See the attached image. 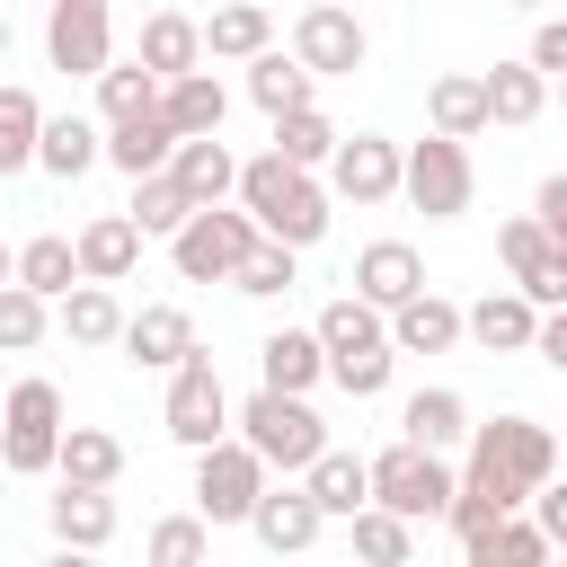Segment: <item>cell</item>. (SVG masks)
<instances>
[{"mask_svg": "<svg viewBox=\"0 0 567 567\" xmlns=\"http://www.w3.org/2000/svg\"><path fill=\"white\" fill-rule=\"evenodd\" d=\"M470 186H478V168H470V142H452V133H425V142H408L399 195H408L425 221H452V213H470Z\"/></svg>", "mask_w": 567, "mask_h": 567, "instance_id": "6", "label": "cell"}, {"mask_svg": "<svg viewBox=\"0 0 567 567\" xmlns=\"http://www.w3.org/2000/svg\"><path fill=\"white\" fill-rule=\"evenodd\" d=\"M452 470H443V452H425V443H390L381 461H372V505H390V514H408V523H425V514H443L452 505Z\"/></svg>", "mask_w": 567, "mask_h": 567, "instance_id": "9", "label": "cell"}, {"mask_svg": "<svg viewBox=\"0 0 567 567\" xmlns=\"http://www.w3.org/2000/svg\"><path fill=\"white\" fill-rule=\"evenodd\" d=\"M0 62H9V18H0Z\"/></svg>", "mask_w": 567, "mask_h": 567, "instance_id": "52", "label": "cell"}, {"mask_svg": "<svg viewBox=\"0 0 567 567\" xmlns=\"http://www.w3.org/2000/svg\"><path fill=\"white\" fill-rule=\"evenodd\" d=\"M540 478H558V443H549V425H540V416L470 425V470H461V487H470V496H487L496 514H514V505H532V487H540Z\"/></svg>", "mask_w": 567, "mask_h": 567, "instance_id": "1", "label": "cell"}, {"mask_svg": "<svg viewBox=\"0 0 567 567\" xmlns=\"http://www.w3.org/2000/svg\"><path fill=\"white\" fill-rule=\"evenodd\" d=\"M319 354H328V381H337L346 399H381V390H390V363H399L390 310H372L363 292L328 301V310H319Z\"/></svg>", "mask_w": 567, "mask_h": 567, "instance_id": "3", "label": "cell"}, {"mask_svg": "<svg viewBox=\"0 0 567 567\" xmlns=\"http://www.w3.org/2000/svg\"><path fill=\"white\" fill-rule=\"evenodd\" d=\"M97 159H106V133H97L89 115H44V133H35V168H53V177L71 186V177H89Z\"/></svg>", "mask_w": 567, "mask_h": 567, "instance_id": "24", "label": "cell"}, {"mask_svg": "<svg viewBox=\"0 0 567 567\" xmlns=\"http://www.w3.org/2000/svg\"><path fill=\"white\" fill-rule=\"evenodd\" d=\"M532 514H540V532H549V549L567 540V478H540L532 487Z\"/></svg>", "mask_w": 567, "mask_h": 567, "instance_id": "49", "label": "cell"}, {"mask_svg": "<svg viewBox=\"0 0 567 567\" xmlns=\"http://www.w3.org/2000/svg\"><path fill=\"white\" fill-rule=\"evenodd\" d=\"M142 549H151V567H195V558L213 549V523H204V514H168Z\"/></svg>", "mask_w": 567, "mask_h": 567, "instance_id": "44", "label": "cell"}, {"mask_svg": "<svg viewBox=\"0 0 567 567\" xmlns=\"http://www.w3.org/2000/svg\"><path fill=\"white\" fill-rule=\"evenodd\" d=\"M523 62L558 80V71H567V18H540V35H532V53H523Z\"/></svg>", "mask_w": 567, "mask_h": 567, "instance_id": "48", "label": "cell"}, {"mask_svg": "<svg viewBox=\"0 0 567 567\" xmlns=\"http://www.w3.org/2000/svg\"><path fill=\"white\" fill-rule=\"evenodd\" d=\"M168 177H177L195 204H221V195L239 186V159L221 151V133H177V151H168Z\"/></svg>", "mask_w": 567, "mask_h": 567, "instance_id": "19", "label": "cell"}, {"mask_svg": "<svg viewBox=\"0 0 567 567\" xmlns=\"http://www.w3.org/2000/svg\"><path fill=\"white\" fill-rule=\"evenodd\" d=\"M53 540H62V549H106V540H115V496L62 478V496H53Z\"/></svg>", "mask_w": 567, "mask_h": 567, "instance_id": "29", "label": "cell"}, {"mask_svg": "<svg viewBox=\"0 0 567 567\" xmlns=\"http://www.w3.org/2000/svg\"><path fill=\"white\" fill-rule=\"evenodd\" d=\"M257 239H266V230L248 221V204H239V213H230V204H195V213L168 230V257H177L186 284H230Z\"/></svg>", "mask_w": 567, "mask_h": 567, "instance_id": "5", "label": "cell"}, {"mask_svg": "<svg viewBox=\"0 0 567 567\" xmlns=\"http://www.w3.org/2000/svg\"><path fill=\"white\" fill-rule=\"evenodd\" d=\"M301 487L319 496L328 523H346L354 505H372V461H354V452H319V461L301 470Z\"/></svg>", "mask_w": 567, "mask_h": 567, "instance_id": "28", "label": "cell"}, {"mask_svg": "<svg viewBox=\"0 0 567 567\" xmlns=\"http://www.w3.org/2000/svg\"><path fill=\"white\" fill-rule=\"evenodd\" d=\"M159 425H168L186 452H204V443L230 434V390H221V372H213L204 346H195L186 363H168V408H159Z\"/></svg>", "mask_w": 567, "mask_h": 567, "instance_id": "8", "label": "cell"}, {"mask_svg": "<svg viewBox=\"0 0 567 567\" xmlns=\"http://www.w3.org/2000/svg\"><path fill=\"white\" fill-rule=\"evenodd\" d=\"M558 97H567V71H558Z\"/></svg>", "mask_w": 567, "mask_h": 567, "instance_id": "54", "label": "cell"}, {"mask_svg": "<svg viewBox=\"0 0 567 567\" xmlns=\"http://www.w3.org/2000/svg\"><path fill=\"white\" fill-rule=\"evenodd\" d=\"M540 248H549V230H540L532 213H514V221L496 230V257H505V275H514V284H523V275L540 266Z\"/></svg>", "mask_w": 567, "mask_h": 567, "instance_id": "45", "label": "cell"}, {"mask_svg": "<svg viewBox=\"0 0 567 567\" xmlns=\"http://www.w3.org/2000/svg\"><path fill=\"white\" fill-rule=\"evenodd\" d=\"M248 97H257L266 124H275V115H292V106L319 97V71H310L301 53H275V44H266V53H248Z\"/></svg>", "mask_w": 567, "mask_h": 567, "instance_id": "18", "label": "cell"}, {"mask_svg": "<svg viewBox=\"0 0 567 567\" xmlns=\"http://www.w3.org/2000/svg\"><path fill=\"white\" fill-rule=\"evenodd\" d=\"M18 284H35L44 301H62V292L80 284V248H71V239H53V230H44V239H27V248H18Z\"/></svg>", "mask_w": 567, "mask_h": 567, "instance_id": "42", "label": "cell"}, {"mask_svg": "<svg viewBox=\"0 0 567 567\" xmlns=\"http://www.w3.org/2000/svg\"><path fill=\"white\" fill-rule=\"evenodd\" d=\"M301 248H284V239H257L248 257H239V275H230V292H248V301H275V292H292L301 284V266H292Z\"/></svg>", "mask_w": 567, "mask_h": 567, "instance_id": "43", "label": "cell"}, {"mask_svg": "<svg viewBox=\"0 0 567 567\" xmlns=\"http://www.w3.org/2000/svg\"><path fill=\"white\" fill-rule=\"evenodd\" d=\"M257 372H266V390H310V381H328L319 328H275V337L257 346Z\"/></svg>", "mask_w": 567, "mask_h": 567, "instance_id": "26", "label": "cell"}, {"mask_svg": "<svg viewBox=\"0 0 567 567\" xmlns=\"http://www.w3.org/2000/svg\"><path fill=\"white\" fill-rule=\"evenodd\" d=\"M346 523H354V558H372V567H408V558H416V523H408V514L354 505Z\"/></svg>", "mask_w": 567, "mask_h": 567, "instance_id": "36", "label": "cell"}, {"mask_svg": "<svg viewBox=\"0 0 567 567\" xmlns=\"http://www.w3.org/2000/svg\"><path fill=\"white\" fill-rule=\"evenodd\" d=\"M53 328L71 337V346H115L124 337V301H115V284H71L62 301H53Z\"/></svg>", "mask_w": 567, "mask_h": 567, "instance_id": "21", "label": "cell"}, {"mask_svg": "<svg viewBox=\"0 0 567 567\" xmlns=\"http://www.w3.org/2000/svg\"><path fill=\"white\" fill-rule=\"evenodd\" d=\"M540 558H549V532L540 523H514V514H496L470 540V567H540Z\"/></svg>", "mask_w": 567, "mask_h": 567, "instance_id": "39", "label": "cell"}, {"mask_svg": "<svg viewBox=\"0 0 567 567\" xmlns=\"http://www.w3.org/2000/svg\"><path fill=\"white\" fill-rule=\"evenodd\" d=\"M425 124L452 133V142L487 133V80H478V71H443V80L425 89Z\"/></svg>", "mask_w": 567, "mask_h": 567, "instance_id": "25", "label": "cell"}, {"mask_svg": "<svg viewBox=\"0 0 567 567\" xmlns=\"http://www.w3.org/2000/svg\"><path fill=\"white\" fill-rule=\"evenodd\" d=\"M35 133H44V106H35V89L0 80V177L35 168Z\"/></svg>", "mask_w": 567, "mask_h": 567, "instance_id": "37", "label": "cell"}, {"mask_svg": "<svg viewBox=\"0 0 567 567\" xmlns=\"http://www.w3.org/2000/svg\"><path fill=\"white\" fill-rule=\"evenodd\" d=\"M478 80H487V124H532L549 106V71H532V62H496Z\"/></svg>", "mask_w": 567, "mask_h": 567, "instance_id": "34", "label": "cell"}, {"mask_svg": "<svg viewBox=\"0 0 567 567\" xmlns=\"http://www.w3.org/2000/svg\"><path fill=\"white\" fill-rule=\"evenodd\" d=\"M9 275H18V248H0V284H9Z\"/></svg>", "mask_w": 567, "mask_h": 567, "instance_id": "51", "label": "cell"}, {"mask_svg": "<svg viewBox=\"0 0 567 567\" xmlns=\"http://www.w3.org/2000/svg\"><path fill=\"white\" fill-rule=\"evenodd\" d=\"M124 213H133V230H142V239H168V230L195 213V195H186L168 168H151V177H133V204H124Z\"/></svg>", "mask_w": 567, "mask_h": 567, "instance_id": "38", "label": "cell"}, {"mask_svg": "<svg viewBox=\"0 0 567 567\" xmlns=\"http://www.w3.org/2000/svg\"><path fill=\"white\" fill-rule=\"evenodd\" d=\"M257 487H266V461H257L239 434H221V443L195 452V514H204V523H248Z\"/></svg>", "mask_w": 567, "mask_h": 567, "instance_id": "10", "label": "cell"}, {"mask_svg": "<svg viewBox=\"0 0 567 567\" xmlns=\"http://www.w3.org/2000/svg\"><path fill=\"white\" fill-rule=\"evenodd\" d=\"M461 337H478L487 354H532V337H540V301L514 284V292H487V301H470L461 310Z\"/></svg>", "mask_w": 567, "mask_h": 567, "instance_id": "15", "label": "cell"}, {"mask_svg": "<svg viewBox=\"0 0 567 567\" xmlns=\"http://www.w3.org/2000/svg\"><path fill=\"white\" fill-rule=\"evenodd\" d=\"M159 115L177 124V133H221V115H230V89L195 62V71H177V80H159Z\"/></svg>", "mask_w": 567, "mask_h": 567, "instance_id": "23", "label": "cell"}, {"mask_svg": "<svg viewBox=\"0 0 567 567\" xmlns=\"http://www.w3.org/2000/svg\"><path fill=\"white\" fill-rule=\"evenodd\" d=\"M71 248H80V275H89V284H124V275L142 266V230H133V213H97Z\"/></svg>", "mask_w": 567, "mask_h": 567, "instance_id": "20", "label": "cell"}, {"mask_svg": "<svg viewBox=\"0 0 567 567\" xmlns=\"http://www.w3.org/2000/svg\"><path fill=\"white\" fill-rule=\"evenodd\" d=\"M399 168H408V151L390 142V133H337V151H328V195H346V204H390L399 195Z\"/></svg>", "mask_w": 567, "mask_h": 567, "instance_id": "13", "label": "cell"}, {"mask_svg": "<svg viewBox=\"0 0 567 567\" xmlns=\"http://www.w3.org/2000/svg\"><path fill=\"white\" fill-rule=\"evenodd\" d=\"M532 354L567 372V301H558V310H540V337H532Z\"/></svg>", "mask_w": 567, "mask_h": 567, "instance_id": "50", "label": "cell"}, {"mask_svg": "<svg viewBox=\"0 0 567 567\" xmlns=\"http://www.w3.org/2000/svg\"><path fill=\"white\" fill-rule=\"evenodd\" d=\"M239 204H248V221L266 230V239H284V248H310V239H328V186L310 177V168H292L284 151H257V159H239V186H230Z\"/></svg>", "mask_w": 567, "mask_h": 567, "instance_id": "2", "label": "cell"}, {"mask_svg": "<svg viewBox=\"0 0 567 567\" xmlns=\"http://www.w3.org/2000/svg\"><path fill=\"white\" fill-rule=\"evenodd\" d=\"M248 532H257V549L292 558V549H310V540L328 532V514H319V496H310V487H257V505H248Z\"/></svg>", "mask_w": 567, "mask_h": 567, "instance_id": "14", "label": "cell"}, {"mask_svg": "<svg viewBox=\"0 0 567 567\" xmlns=\"http://www.w3.org/2000/svg\"><path fill=\"white\" fill-rule=\"evenodd\" d=\"M532 221H540V230L567 248V168H558V177H540V195H532Z\"/></svg>", "mask_w": 567, "mask_h": 567, "instance_id": "47", "label": "cell"}, {"mask_svg": "<svg viewBox=\"0 0 567 567\" xmlns=\"http://www.w3.org/2000/svg\"><path fill=\"white\" fill-rule=\"evenodd\" d=\"M168 151H177V124L151 106V115H133V124H106V159L124 168V177H151V168H168Z\"/></svg>", "mask_w": 567, "mask_h": 567, "instance_id": "32", "label": "cell"}, {"mask_svg": "<svg viewBox=\"0 0 567 567\" xmlns=\"http://www.w3.org/2000/svg\"><path fill=\"white\" fill-rule=\"evenodd\" d=\"M505 9H549V0H505Z\"/></svg>", "mask_w": 567, "mask_h": 567, "instance_id": "53", "label": "cell"}, {"mask_svg": "<svg viewBox=\"0 0 567 567\" xmlns=\"http://www.w3.org/2000/svg\"><path fill=\"white\" fill-rule=\"evenodd\" d=\"M390 346H399V354H443V346H461V310L416 284V292L390 310Z\"/></svg>", "mask_w": 567, "mask_h": 567, "instance_id": "22", "label": "cell"}, {"mask_svg": "<svg viewBox=\"0 0 567 567\" xmlns=\"http://www.w3.org/2000/svg\"><path fill=\"white\" fill-rule=\"evenodd\" d=\"M133 363H151V372H168V363H186L195 354V319L177 310V301H142V310H124V337H115Z\"/></svg>", "mask_w": 567, "mask_h": 567, "instance_id": "16", "label": "cell"}, {"mask_svg": "<svg viewBox=\"0 0 567 567\" xmlns=\"http://www.w3.org/2000/svg\"><path fill=\"white\" fill-rule=\"evenodd\" d=\"M44 62L71 80H97L115 62V9L106 0H53L44 9Z\"/></svg>", "mask_w": 567, "mask_h": 567, "instance_id": "11", "label": "cell"}, {"mask_svg": "<svg viewBox=\"0 0 567 567\" xmlns=\"http://www.w3.org/2000/svg\"><path fill=\"white\" fill-rule=\"evenodd\" d=\"M399 434L425 443V452H452V443L470 434V399H461V390H416V399L399 408Z\"/></svg>", "mask_w": 567, "mask_h": 567, "instance_id": "33", "label": "cell"}, {"mask_svg": "<svg viewBox=\"0 0 567 567\" xmlns=\"http://www.w3.org/2000/svg\"><path fill=\"white\" fill-rule=\"evenodd\" d=\"M53 470H62L71 487H115V478H124V443H115L106 425H62Z\"/></svg>", "mask_w": 567, "mask_h": 567, "instance_id": "27", "label": "cell"}, {"mask_svg": "<svg viewBox=\"0 0 567 567\" xmlns=\"http://www.w3.org/2000/svg\"><path fill=\"white\" fill-rule=\"evenodd\" d=\"M523 292H532V301H540V310H558V301H567V248H558V239H549V248H540V266H532V275H523Z\"/></svg>", "mask_w": 567, "mask_h": 567, "instance_id": "46", "label": "cell"}, {"mask_svg": "<svg viewBox=\"0 0 567 567\" xmlns=\"http://www.w3.org/2000/svg\"><path fill=\"white\" fill-rule=\"evenodd\" d=\"M230 425H239V443H248L266 470H292V478L328 452V425H319L310 390H266V381H257V399L230 408Z\"/></svg>", "mask_w": 567, "mask_h": 567, "instance_id": "4", "label": "cell"}, {"mask_svg": "<svg viewBox=\"0 0 567 567\" xmlns=\"http://www.w3.org/2000/svg\"><path fill=\"white\" fill-rule=\"evenodd\" d=\"M133 53H142L159 80H177V71H195V62H204V27H195V18H177V9H151Z\"/></svg>", "mask_w": 567, "mask_h": 567, "instance_id": "31", "label": "cell"}, {"mask_svg": "<svg viewBox=\"0 0 567 567\" xmlns=\"http://www.w3.org/2000/svg\"><path fill=\"white\" fill-rule=\"evenodd\" d=\"M151 106H159V71H151L142 53L97 71V115H106V124H133V115H151Z\"/></svg>", "mask_w": 567, "mask_h": 567, "instance_id": "35", "label": "cell"}, {"mask_svg": "<svg viewBox=\"0 0 567 567\" xmlns=\"http://www.w3.org/2000/svg\"><path fill=\"white\" fill-rule=\"evenodd\" d=\"M44 328H53V301L35 292V284H0V354H27V346H44Z\"/></svg>", "mask_w": 567, "mask_h": 567, "instance_id": "41", "label": "cell"}, {"mask_svg": "<svg viewBox=\"0 0 567 567\" xmlns=\"http://www.w3.org/2000/svg\"><path fill=\"white\" fill-rule=\"evenodd\" d=\"M275 44V18L257 9V0H221L213 18H204V53L213 62H248V53H266Z\"/></svg>", "mask_w": 567, "mask_h": 567, "instance_id": "30", "label": "cell"}, {"mask_svg": "<svg viewBox=\"0 0 567 567\" xmlns=\"http://www.w3.org/2000/svg\"><path fill=\"white\" fill-rule=\"evenodd\" d=\"M416 284H425V257H416L408 239H372V248L354 257V292H363L372 310H399Z\"/></svg>", "mask_w": 567, "mask_h": 567, "instance_id": "17", "label": "cell"}, {"mask_svg": "<svg viewBox=\"0 0 567 567\" xmlns=\"http://www.w3.org/2000/svg\"><path fill=\"white\" fill-rule=\"evenodd\" d=\"M266 151H284L292 168H328V151H337V124L319 115V97L310 106H292V115H275V142Z\"/></svg>", "mask_w": 567, "mask_h": 567, "instance_id": "40", "label": "cell"}, {"mask_svg": "<svg viewBox=\"0 0 567 567\" xmlns=\"http://www.w3.org/2000/svg\"><path fill=\"white\" fill-rule=\"evenodd\" d=\"M53 452H62V390H53V381H18L9 408H0V470L44 478Z\"/></svg>", "mask_w": 567, "mask_h": 567, "instance_id": "7", "label": "cell"}, {"mask_svg": "<svg viewBox=\"0 0 567 567\" xmlns=\"http://www.w3.org/2000/svg\"><path fill=\"white\" fill-rule=\"evenodd\" d=\"M292 53H301L319 80H354L372 44H363V27H354V9H346V0H310V9L292 18Z\"/></svg>", "mask_w": 567, "mask_h": 567, "instance_id": "12", "label": "cell"}]
</instances>
